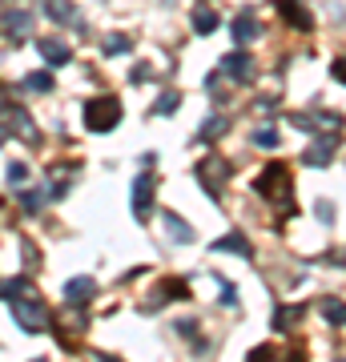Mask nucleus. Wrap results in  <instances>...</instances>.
Segmentation results:
<instances>
[{
	"label": "nucleus",
	"mask_w": 346,
	"mask_h": 362,
	"mask_svg": "<svg viewBox=\"0 0 346 362\" xmlns=\"http://www.w3.org/2000/svg\"><path fill=\"white\" fill-rule=\"evenodd\" d=\"M121 121V101L117 97H93L85 101V129L89 133H109Z\"/></svg>",
	"instance_id": "nucleus-1"
},
{
	"label": "nucleus",
	"mask_w": 346,
	"mask_h": 362,
	"mask_svg": "<svg viewBox=\"0 0 346 362\" xmlns=\"http://www.w3.org/2000/svg\"><path fill=\"white\" fill-rule=\"evenodd\" d=\"M13 318L25 326L28 334H40V330L49 326V306H45V302H40V298L28 290V294L13 298Z\"/></svg>",
	"instance_id": "nucleus-2"
},
{
	"label": "nucleus",
	"mask_w": 346,
	"mask_h": 362,
	"mask_svg": "<svg viewBox=\"0 0 346 362\" xmlns=\"http://www.w3.org/2000/svg\"><path fill=\"white\" fill-rule=\"evenodd\" d=\"M338 145H342V137H338L334 129H326V133H318V141H310V149H306V157H302V161H306V165H314V169H326Z\"/></svg>",
	"instance_id": "nucleus-3"
},
{
	"label": "nucleus",
	"mask_w": 346,
	"mask_h": 362,
	"mask_svg": "<svg viewBox=\"0 0 346 362\" xmlns=\"http://www.w3.org/2000/svg\"><path fill=\"white\" fill-rule=\"evenodd\" d=\"M254 189L262 197H274L278 189H290V173H286V165H278V161L266 165V169H262V177L254 181Z\"/></svg>",
	"instance_id": "nucleus-4"
},
{
	"label": "nucleus",
	"mask_w": 346,
	"mask_h": 362,
	"mask_svg": "<svg viewBox=\"0 0 346 362\" xmlns=\"http://www.w3.org/2000/svg\"><path fill=\"white\" fill-rule=\"evenodd\" d=\"M149 209H154V177L142 173V177L133 181V218L149 221Z\"/></svg>",
	"instance_id": "nucleus-5"
},
{
	"label": "nucleus",
	"mask_w": 346,
	"mask_h": 362,
	"mask_svg": "<svg viewBox=\"0 0 346 362\" xmlns=\"http://www.w3.org/2000/svg\"><path fill=\"white\" fill-rule=\"evenodd\" d=\"M197 177H202V185L209 189V194L218 197L221 185L230 181V165H226V161H202V165H197Z\"/></svg>",
	"instance_id": "nucleus-6"
},
{
	"label": "nucleus",
	"mask_w": 346,
	"mask_h": 362,
	"mask_svg": "<svg viewBox=\"0 0 346 362\" xmlns=\"http://www.w3.org/2000/svg\"><path fill=\"white\" fill-rule=\"evenodd\" d=\"M221 73H226L230 81H238V85H242V81L254 77V61H250L246 52H226V57H221Z\"/></svg>",
	"instance_id": "nucleus-7"
},
{
	"label": "nucleus",
	"mask_w": 346,
	"mask_h": 362,
	"mask_svg": "<svg viewBox=\"0 0 346 362\" xmlns=\"http://www.w3.org/2000/svg\"><path fill=\"white\" fill-rule=\"evenodd\" d=\"M173 298H190V282L169 278V282L157 290V298H149V302H145V310H157V306H166V302H173Z\"/></svg>",
	"instance_id": "nucleus-8"
},
{
	"label": "nucleus",
	"mask_w": 346,
	"mask_h": 362,
	"mask_svg": "<svg viewBox=\"0 0 346 362\" xmlns=\"http://www.w3.org/2000/svg\"><path fill=\"white\" fill-rule=\"evenodd\" d=\"M4 33H8L13 40L28 37V33H33V13H25V8H13V13L4 16Z\"/></svg>",
	"instance_id": "nucleus-9"
},
{
	"label": "nucleus",
	"mask_w": 346,
	"mask_h": 362,
	"mask_svg": "<svg viewBox=\"0 0 346 362\" xmlns=\"http://www.w3.org/2000/svg\"><path fill=\"white\" fill-rule=\"evenodd\" d=\"M45 16L57 21V25H77V21H81L77 8H73L69 0H45Z\"/></svg>",
	"instance_id": "nucleus-10"
},
{
	"label": "nucleus",
	"mask_w": 346,
	"mask_h": 362,
	"mask_svg": "<svg viewBox=\"0 0 346 362\" xmlns=\"http://www.w3.org/2000/svg\"><path fill=\"white\" fill-rule=\"evenodd\" d=\"M97 282L93 278H73V282H64V298H69V306H81V302H89Z\"/></svg>",
	"instance_id": "nucleus-11"
},
{
	"label": "nucleus",
	"mask_w": 346,
	"mask_h": 362,
	"mask_svg": "<svg viewBox=\"0 0 346 362\" xmlns=\"http://www.w3.org/2000/svg\"><path fill=\"white\" fill-rule=\"evenodd\" d=\"M40 52H45V61H52V65H69V57H73V49H69L64 40H57V37L40 40Z\"/></svg>",
	"instance_id": "nucleus-12"
},
{
	"label": "nucleus",
	"mask_w": 346,
	"mask_h": 362,
	"mask_svg": "<svg viewBox=\"0 0 346 362\" xmlns=\"http://www.w3.org/2000/svg\"><path fill=\"white\" fill-rule=\"evenodd\" d=\"M254 37H258V16L254 13H238L233 16V40L246 45V40H254Z\"/></svg>",
	"instance_id": "nucleus-13"
},
{
	"label": "nucleus",
	"mask_w": 346,
	"mask_h": 362,
	"mask_svg": "<svg viewBox=\"0 0 346 362\" xmlns=\"http://www.w3.org/2000/svg\"><path fill=\"white\" fill-rule=\"evenodd\" d=\"M214 250H218V254H242V258H250V242H246V233H226V238L214 242Z\"/></svg>",
	"instance_id": "nucleus-14"
},
{
	"label": "nucleus",
	"mask_w": 346,
	"mask_h": 362,
	"mask_svg": "<svg viewBox=\"0 0 346 362\" xmlns=\"http://www.w3.org/2000/svg\"><path fill=\"white\" fill-rule=\"evenodd\" d=\"M161 221H166V230L173 242H193V230H190V221H181L178 214H161Z\"/></svg>",
	"instance_id": "nucleus-15"
},
{
	"label": "nucleus",
	"mask_w": 346,
	"mask_h": 362,
	"mask_svg": "<svg viewBox=\"0 0 346 362\" xmlns=\"http://www.w3.org/2000/svg\"><path fill=\"white\" fill-rule=\"evenodd\" d=\"M278 13H282L290 25H298V28H310V25H314V21H310V13H302L294 0H278Z\"/></svg>",
	"instance_id": "nucleus-16"
},
{
	"label": "nucleus",
	"mask_w": 346,
	"mask_h": 362,
	"mask_svg": "<svg viewBox=\"0 0 346 362\" xmlns=\"http://www.w3.org/2000/svg\"><path fill=\"white\" fill-rule=\"evenodd\" d=\"M218 25H221V21H218L214 8H197V13H193V33H202V37H209Z\"/></svg>",
	"instance_id": "nucleus-17"
},
{
	"label": "nucleus",
	"mask_w": 346,
	"mask_h": 362,
	"mask_svg": "<svg viewBox=\"0 0 346 362\" xmlns=\"http://www.w3.org/2000/svg\"><path fill=\"white\" fill-rule=\"evenodd\" d=\"M322 314H326V322L330 326H342L346 322V302H334L330 298V302H322Z\"/></svg>",
	"instance_id": "nucleus-18"
},
{
	"label": "nucleus",
	"mask_w": 346,
	"mask_h": 362,
	"mask_svg": "<svg viewBox=\"0 0 346 362\" xmlns=\"http://www.w3.org/2000/svg\"><path fill=\"white\" fill-rule=\"evenodd\" d=\"M33 286H28V278H8V282L0 286V298H21V294H28Z\"/></svg>",
	"instance_id": "nucleus-19"
},
{
	"label": "nucleus",
	"mask_w": 346,
	"mask_h": 362,
	"mask_svg": "<svg viewBox=\"0 0 346 362\" xmlns=\"http://www.w3.org/2000/svg\"><path fill=\"white\" fill-rule=\"evenodd\" d=\"M298 318H302V306H282V310L274 314V326L290 330V322H298Z\"/></svg>",
	"instance_id": "nucleus-20"
},
{
	"label": "nucleus",
	"mask_w": 346,
	"mask_h": 362,
	"mask_svg": "<svg viewBox=\"0 0 346 362\" xmlns=\"http://www.w3.org/2000/svg\"><path fill=\"white\" fill-rule=\"evenodd\" d=\"M254 145H258V149H278V129H258L254 133Z\"/></svg>",
	"instance_id": "nucleus-21"
},
{
	"label": "nucleus",
	"mask_w": 346,
	"mask_h": 362,
	"mask_svg": "<svg viewBox=\"0 0 346 362\" xmlns=\"http://www.w3.org/2000/svg\"><path fill=\"white\" fill-rule=\"evenodd\" d=\"M221 129H226V117H209L202 125V141H209V137H221Z\"/></svg>",
	"instance_id": "nucleus-22"
},
{
	"label": "nucleus",
	"mask_w": 346,
	"mask_h": 362,
	"mask_svg": "<svg viewBox=\"0 0 346 362\" xmlns=\"http://www.w3.org/2000/svg\"><path fill=\"white\" fill-rule=\"evenodd\" d=\"M25 89H37V93L52 89V73H33V77L25 81Z\"/></svg>",
	"instance_id": "nucleus-23"
},
{
	"label": "nucleus",
	"mask_w": 346,
	"mask_h": 362,
	"mask_svg": "<svg viewBox=\"0 0 346 362\" xmlns=\"http://www.w3.org/2000/svg\"><path fill=\"white\" fill-rule=\"evenodd\" d=\"M133 49V40L129 37H113V40H105V52H109V57H117V52H129Z\"/></svg>",
	"instance_id": "nucleus-24"
},
{
	"label": "nucleus",
	"mask_w": 346,
	"mask_h": 362,
	"mask_svg": "<svg viewBox=\"0 0 346 362\" xmlns=\"http://www.w3.org/2000/svg\"><path fill=\"white\" fill-rule=\"evenodd\" d=\"M8 181H13V185H21V181H28V165H21V161H13V165H8Z\"/></svg>",
	"instance_id": "nucleus-25"
},
{
	"label": "nucleus",
	"mask_w": 346,
	"mask_h": 362,
	"mask_svg": "<svg viewBox=\"0 0 346 362\" xmlns=\"http://www.w3.org/2000/svg\"><path fill=\"white\" fill-rule=\"evenodd\" d=\"M178 109V93H166L161 101H157V113H173Z\"/></svg>",
	"instance_id": "nucleus-26"
},
{
	"label": "nucleus",
	"mask_w": 346,
	"mask_h": 362,
	"mask_svg": "<svg viewBox=\"0 0 346 362\" xmlns=\"http://www.w3.org/2000/svg\"><path fill=\"white\" fill-rule=\"evenodd\" d=\"M221 302H226V306H233V302H238V294H233L230 282H221Z\"/></svg>",
	"instance_id": "nucleus-27"
},
{
	"label": "nucleus",
	"mask_w": 346,
	"mask_h": 362,
	"mask_svg": "<svg viewBox=\"0 0 346 362\" xmlns=\"http://www.w3.org/2000/svg\"><path fill=\"white\" fill-rule=\"evenodd\" d=\"M334 81H342V85H346V57H342V61H334Z\"/></svg>",
	"instance_id": "nucleus-28"
},
{
	"label": "nucleus",
	"mask_w": 346,
	"mask_h": 362,
	"mask_svg": "<svg viewBox=\"0 0 346 362\" xmlns=\"http://www.w3.org/2000/svg\"><path fill=\"white\" fill-rule=\"evenodd\" d=\"M0 145H4V129H0Z\"/></svg>",
	"instance_id": "nucleus-29"
}]
</instances>
